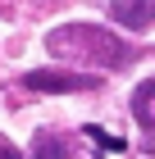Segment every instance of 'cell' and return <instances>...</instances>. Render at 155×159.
I'll list each match as a JSON object with an SVG mask.
<instances>
[{"label":"cell","mask_w":155,"mask_h":159,"mask_svg":"<svg viewBox=\"0 0 155 159\" xmlns=\"http://www.w3.org/2000/svg\"><path fill=\"white\" fill-rule=\"evenodd\" d=\"M46 46L60 55V59H78V64H96V68H128L137 59V50L128 41H119L105 27L91 23H64L46 37Z\"/></svg>","instance_id":"1"},{"label":"cell","mask_w":155,"mask_h":159,"mask_svg":"<svg viewBox=\"0 0 155 159\" xmlns=\"http://www.w3.org/2000/svg\"><path fill=\"white\" fill-rule=\"evenodd\" d=\"M27 91H50V96H64V91H96L100 77L96 73H69V68H36L23 77Z\"/></svg>","instance_id":"2"},{"label":"cell","mask_w":155,"mask_h":159,"mask_svg":"<svg viewBox=\"0 0 155 159\" xmlns=\"http://www.w3.org/2000/svg\"><path fill=\"white\" fill-rule=\"evenodd\" d=\"M109 14L128 32H151L155 27V0H109Z\"/></svg>","instance_id":"3"},{"label":"cell","mask_w":155,"mask_h":159,"mask_svg":"<svg viewBox=\"0 0 155 159\" xmlns=\"http://www.w3.org/2000/svg\"><path fill=\"white\" fill-rule=\"evenodd\" d=\"M132 114H137V123H142L146 132H155V77L132 91Z\"/></svg>","instance_id":"4"},{"label":"cell","mask_w":155,"mask_h":159,"mask_svg":"<svg viewBox=\"0 0 155 159\" xmlns=\"http://www.w3.org/2000/svg\"><path fill=\"white\" fill-rule=\"evenodd\" d=\"M32 159H73V150H69V141H64V136H55V132H36V136H32Z\"/></svg>","instance_id":"5"},{"label":"cell","mask_w":155,"mask_h":159,"mask_svg":"<svg viewBox=\"0 0 155 159\" xmlns=\"http://www.w3.org/2000/svg\"><path fill=\"white\" fill-rule=\"evenodd\" d=\"M87 136H91L100 150H114V155H119V150H128V141H123V136H105L100 127H87Z\"/></svg>","instance_id":"6"},{"label":"cell","mask_w":155,"mask_h":159,"mask_svg":"<svg viewBox=\"0 0 155 159\" xmlns=\"http://www.w3.org/2000/svg\"><path fill=\"white\" fill-rule=\"evenodd\" d=\"M0 159H23V155H18V150H14L9 141H0Z\"/></svg>","instance_id":"7"}]
</instances>
